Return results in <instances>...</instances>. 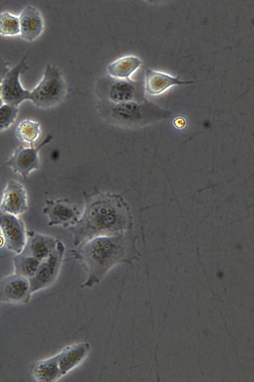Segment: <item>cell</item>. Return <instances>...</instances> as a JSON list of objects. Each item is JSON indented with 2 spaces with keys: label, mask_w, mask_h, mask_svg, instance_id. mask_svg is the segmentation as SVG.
Returning <instances> with one entry per match:
<instances>
[{
  "label": "cell",
  "mask_w": 254,
  "mask_h": 382,
  "mask_svg": "<svg viewBox=\"0 0 254 382\" xmlns=\"http://www.w3.org/2000/svg\"><path fill=\"white\" fill-rule=\"evenodd\" d=\"M186 120L182 116H178L175 118L173 124L175 128L178 129L183 128L186 126Z\"/></svg>",
  "instance_id": "obj_24"
},
{
  "label": "cell",
  "mask_w": 254,
  "mask_h": 382,
  "mask_svg": "<svg viewBox=\"0 0 254 382\" xmlns=\"http://www.w3.org/2000/svg\"><path fill=\"white\" fill-rule=\"evenodd\" d=\"M4 246V240L0 230V249Z\"/></svg>",
  "instance_id": "obj_25"
},
{
  "label": "cell",
  "mask_w": 254,
  "mask_h": 382,
  "mask_svg": "<svg viewBox=\"0 0 254 382\" xmlns=\"http://www.w3.org/2000/svg\"><path fill=\"white\" fill-rule=\"evenodd\" d=\"M20 34L19 17L8 11L0 13V35L12 37Z\"/></svg>",
  "instance_id": "obj_21"
},
{
  "label": "cell",
  "mask_w": 254,
  "mask_h": 382,
  "mask_svg": "<svg viewBox=\"0 0 254 382\" xmlns=\"http://www.w3.org/2000/svg\"><path fill=\"white\" fill-rule=\"evenodd\" d=\"M12 261L14 273L28 279L35 274L41 262L32 257L21 253L16 254L12 258Z\"/></svg>",
  "instance_id": "obj_20"
},
{
  "label": "cell",
  "mask_w": 254,
  "mask_h": 382,
  "mask_svg": "<svg viewBox=\"0 0 254 382\" xmlns=\"http://www.w3.org/2000/svg\"><path fill=\"white\" fill-rule=\"evenodd\" d=\"M28 68L24 57L7 72L0 85L3 103L18 107L23 101L28 99L30 91L22 87L20 81V75Z\"/></svg>",
  "instance_id": "obj_6"
},
{
  "label": "cell",
  "mask_w": 254,
  "mask_h": 382,
  "mask_svg": "<svg viewBox=\"0 0 254 382\" xmlns=\"http://www.w3.org/2000/svg\"><path fill=\"white\" fill-rule=\"evenodd\" d=\"M193 82L182 81L179 77H174L168 74L147 69L144 79V89L149 95L161 94L171 87L176 85L191 84Z\"/></svg>",
  "instance_id": "obj_15"
},
{
  "label": "cell",
  "mask_w": 254,
  "mask_h": 382,
  "mask_svg": "<svg viewBox=\"0 0 254 382\" xmlns=\"http://www.w3.org/2000/svg\"><path fill=\"white\" fill-rule=\"evenodd\" d=\"M136 237L131 230L92 238L70 252L84 265L87 277L81 286L90 287L99 283L107 273L119 264L131 265L136 259Z\"/></svg>",
  "instance_id": "obj_2"
},
{
  "label": "cell",
  "mask_w": 254,
  "mask_h": 382,
  "mask_svg": "<svg viewBox=\"0 0 254 382\" xmlns=\"http://www.w3.org/2000/svg\"><path fill=\"white\" fill-rule=\"evenodd\" d=\"M53 136L48 134L37 147L19 146L16 148L6 162L13 172L26 179L33 171L40 166L39 152L53 139Z\"/></svg>",
  "instance_id": "obj_5"
},
{
  "label": "cell",
  "mask_w": 254,
  "mask_h": 382,
  "mask_svg": "<svg viewBox=\"0 0 254 382\" xmlns=\"http://www.w3.org/2000/svg\"><path fill=\"white\" fill-rule=\"evenodd\" d=\"M18 107L3 103L0 106V131L10 127L14 122L18 113Z\"/></svg>",
  "instance_id": "obj_22"
},
{
  "label": "cell",
  "mask_w": 254,
  "mask_h": 382,
  "mask_svg": "<svg viewBox=\"0 0 254 382\" xmlns=\"http://www.w3.org/2000/svg\"><path fill=\"white\" fill-rule=\"evenodd\" d=\"M64 252L65 246L59 240L54 251L41 261L35 274L29 279L32 294L49 286L56 281L62 266Z\"/></svg>",
  "instance_id": "obj_4"
},
{
  "label": "cell",
  "mask_w": 254,
  "mask_h": 382,
  "mask_svg": "<svg viewBox=\"0 0 254 382\" xmlns=\"http://www.w3.org/2000/svg\"><path fill=\"white\" fill-rule=\"evenodd\" d=\"M3 104V102L2 101L1 96V94H0V106Z\"/></svg>",
  "instance_id": "obj_26"
},
{
  "label": "cell",
  "mask_w": 254,
  "mask_h": 382,
  "mask_svg": "<svg viewBox=\"0 0 254 382\" xmlns=\"http://www.w3.org/2000/svg\"><path fill=\"white\" fill-rule=\"evenodd\" d=\"M141 106L135 101L120 103H112L110 107V114L117 121L131 124L142 117Z\"/></svg>",
  "instance_id": "obj_17"
},
{
  "label": "cell",
  "mask_w": 254,
  "mask_h": 382,
  "mask_svg": "<svg viewBox=\"0 0 254 382\" xmlns=\"http://www.w3.org/2000/svg\"><path fill=\"white\" fill-rule=\"evenodd\" d=\"M42 211L48 216V224L50 226H71L77 223L80 217L77 208L67 198L46 199Z\"/></svg>",
  "instance_id": "obj_8"
},
{
  "label": "cell",
  "mask_w": 254,
  "mask_h": 382,
  "mask_svg": "<svg viewBox=\"0 0 254 382\" xmlns=\"http://www.w3.org/2000/svg\"><path fill=\"white\" fill-rule=\"evenodd\" d=\"M32 293L29 279L14 273L0 280L1 301L23 304L29 302Z\"/></svg>",
  "instance_id": "obj_9"
},
{
  "label": "cell",
  "mask_w": 254,
  "mask_h": 382,
  "mask_svg": "<svg viewBox=\"0 0 254 382\" xmlns=\"http://www.w3.org/2000/svg\"><path fill=\"white\" fill-rule=\"evenodd\" d=\"M0 302H1V300H0Z\"/></svg>",
  "instance_id": "obj_27"
},
{
  "label": "cell",
  "mask_w": 254,
  "mask_h": 382,
  "mask_svg": "<svg viewBox=\"0 0 254 382\" xmlns=\"http://www.w3.org/2000/svg\"><path fill=\"white\" fill-rule=\"evenodd\" d=\"M141 64L139 57L132 55H126L111 62L107 67V73L112 78L130 79Z\"/></svg>",
  "instance_id": "obj_16"
},
{
  "label": "cell",
  "mask_w": 254,
  "mask_h": 382,
  "mask_svg": "<svg viewBox=\"0 0 254 382\" xmlns=\"http://www.w3.org/2000/svg\"><path fill=\"white\" fill-rule=\"evenodd\" d=\"M9 69L7 67V64L0 57V85Z\"/></svg>",
  "instance_id": "obj_23"
},
{
  "label": "cell",
  "mask_w": 254,
  "mask_h": 382,
  "mask_svg": "<svg viewBox=\"0 0 254 382\" xmlns=\"http://www.w3.org/2000/svg\"><path fill=\"white\" fill-rule=\"evenodd\" d=\"M91 346L88 343L80 342L67 346L58 353V362L61 377L79 365L88 355Z\"/></svg>",
  "instance_id": "obj_14"
},
{
  "label": "cell",
  "mask_w": 254,
  "mask_h": 382,
  "mask_svg": "<svg viewBox=\"0 0 254 382\" xmlns=\"http://www.w3.org/2000/svg\"><path fill=\"white\" fill-rule=\"evenodd\" d=\"M18 17L19 35L23 39L33 41L41 36L44 29V20L37 8L31 5L27 6Z\"/></svg>",
  "instance_id": "obj_13"
},
{
  "label": "cell",
  "mask_w": 254,
  "mask_h": 382,
  "mask_svg": "<svg viewBox=\"0 0 254 382\" xmlns=\"http://www.w3.org/2000/svg\"><path fill=\"white\" fill-rule=\"evenodd\" d=\"M16 135L21 142L32 146L38 140L41 134L40 124L31 119L20 121L15 129Z\"/></svg>",
  "instance_id": "obj_19"
},
{
  "label": "cell",
  "mask_w": 254,
  "mask_h": 382,
  "mask_svg": "<svg viewBox=\"0 0 254 382\" xmlns=\"http://www.w3.org/2000/svg\"><path fill=\"white\" fill-rule=\"evenodd\" d=\"M32 375L40 382H53L62 378L58 362V354L37 362L33 368Z\"/></svg>",
  "instance_id": "obj_18"
},
{
  "label": "cell",
  "mask_w": 254,
  "mask_h": 382,
  "mask_svg": "<svg viewBox=\"0 0 254 382\" xmlns=\"http://www.w3.org/2000/svg\"><path fill=\"white\" fill-rule=\"evenodd\" d=\"M105 90L106 96L111 103H120L135 101L136 82L131 79L121 80L108 76L98 82Z\"/></svg>",
  "instance_id": "obj_11"
},
{
  "label": "cell",
  "mask_w": 254,
  "mask_h": 382,
  "mask_svg": "<svg viewBox=\"0 0 254 382\" xmlns=\"http://www.w3.org/2000/svg\"><path fill=\"white\" fill-rule=\"evenodd\" d=\"M84 208L77 223L69 229L74 246L101 236L131 230L129 206L120 194L96 191L84 195Z\"/></svg>",
  "instance_id": "obj_1"
},
{
  "label": "cell",
  "mask_w": 254,
  "mask_h": 382,
  "mask_svg": "<svg viewBox=\"0 0 254 382\" xmlns=\"http://www.w3.org/2000/svg\"><path fill=\"white\" fill-rule=\"evenodd\" d=\"M0 230L4 246L16 254L20 253L26 239L23 221L16 216L0 210Z\"/></svg>",
  "instance_id": "obj_7"
},
{
  "label": "cell",
  "mask_w": 254,
  "mask_h": 382,
  "mask_svg": "<svg viewBox=\"0 0 254 382\" xmlns=\"http://www.w3.org/2000/svg\"><path fill=\"white\" fill-rule=\"evenodd\" d=\"M28 209L26 190L20 182L9 180L3 190L0 201V210L18 216Z\"/></svg>",
  "instance_id": "obj_10"
},
{
  "label": "cell",
  "mask_w": 254,
  "mask_h": 382,
  "mask_svg": "<svg viewBox=\"0 0 254 382\" xmlns=\"http://www.w3.org/2000/svg\"><path fill=\"white\" fill-rule=\"evenodd\" d=\"M59 241L52 236L28 230L25 243L20 253L41 261L54 251Z\"/></svg>",
  "instance_id": "obj_12"
},
{
  "label": "cell",
  "mask_w": 254,
  "mask_h": 382,
  "mask_svg": "<svg viewBox=\"0 0 254 382\" xmlns=\"http://www.w3.org/2000/svg\"><path fill=\"white\" fill-rule=\"evenodd\" d=\"M67 91L63 72L55 65H48L37 86L30 91L28 100L38 107L50 108L60 104Z\"/></svg>",
  "instance_id": "obj_3"
}]
</instances>
